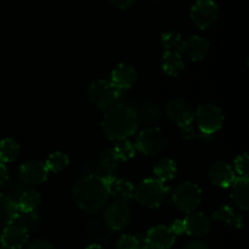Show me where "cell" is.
<instances>
[{"instance_id":"obj_8","label":"cell","mask_w":249,"mask_h":249,"mask_svg":"<svg viewBox=\"0 0 249 249\" xmlns=\"http://www.w3.org/2000/svg\"><path fill=\"white\" fill-rule=\"evenodd\" d=\"M224 119L223 109L212 102L202 104L195 111V121L203 135H213L220 130Z\"/></svg>"},{"instance_id":"obj_11","label":"cell","mask_w":249,"mask_h":249,"mask_svg":"<svg viewBox=\"0 0 249 249\" xmlns=\"http://www.w3.org/2000/svg\"><path fill=\"white\" fill-rule=\"evenodd\" d=\"M18 177L26 185H40L48 180L49 172L43 162L29 160L22 163L18 169Z\"/></svg>"},{"instance_id":"obj_40","label":"cell","mask_w":249,"mask_h":249,"mask_svg":"<svg viewBox=\"0 0 249 249\" xmlns=\"http://www.w3.org/2000/svg\"><path fill=\"white\" fill-rule=\"evenodd\" d=\"M141 249H150V248H147V247H145V248H141Z\"/></svg>"},{"instance_id":"obj_25","label":"cell","mask_w":249,"mask_h":249,"mask_svg":"<svg viewBox=\"0 0 249 249\" xmlns=\"http://www.w3.org/2000/svg\"><path fill=\"white\" fill-rule=\"evenodd\" d=\"M21 146L15 139L4 138L0 140V162L6 163L14 162L19 155Z\"/></svg>"},{"instance_id":"obj_21","label":"cell","mask_w":249,"mask_h":249,"mask_svg":"<svg viewBox=\"0 0 249 249\" xmlns=\"http://www.w3.org/2000/svg\"><path fill=\"white\" fill-rule=\"evenodd\" d=\"M18 215L16 199L5 194H0V229H5L6 226L15 223Z\"/></svg>"},{"instance_id":"obj_15","label":"cell","mask_w":249,"mask_h":249,"mask_svg":"<svg viewBox=\"0 0 249 249\" xmlns=\"http://www.w3.org/2000/svg\"><path fill=\"white\" fill-rule=\"evenodd\" d=\"M184 224L185 233L196 238L209 235L212 230L211 218L202 212H194L191 214H187L186 218L184 219Z\"/></svg>"},{"instance_id":"obj_1","label":"cell","mask_w":249,"mask_h":249,"mask_svg":"<svg viewBox=\"0 0 249 249\" xmlns=\"http://www.w3.org/2000/svg\"><path fill=\"white\" fill-rule=\"evenodd\" d=\"M72 198L80 211L94 214L102 211L108 203L109 191L104 178L87 175L78 179L73 185Z\"/></svg>"},{"instance_id":"obj_13","label":"cell","mask_w":249,"mask_h":249,"mask_svg":"<svg viewBox=\"0 0 249 249\" xmlns=\"http://www.w3.org/2000/svg\"><path fill=\"white\" fill-rule=\"evenodd\" d=\"M209 49H211V45L206 38L194 36L182 41L179 53H181L182 57H186L190 61L197 62V61H202L207 57Z\"/></svg>"},{"instance_id":"obj_33","label":"cell","mask_w":249,"mask_h":249,"mask_svg":"<svg viewBox=\"0 0 249 249\" xmlns=\"http://www.w3.org/2000/svg\"><path fill=\"white\" fill-rule=\"evenodd\" d=\"M117 165H118V162H117V160L113 158L111 151H108V152L104 156V158H102L101 168L107 173L106 175H109L113 173V170L116 169Z\"/></svg>"},{"instance_id":"obj_26","label":"cell","mask_w":249,"mask_h":249,"mask_svg":"<svg viewBox=\"0 0 249 249\" xmlns=\"http://www.w3.org/2000/svg\"><path fill=\"white\" fill-rule=\"evenodd\" d=\"M109 231L111 230L105 225L104 221H90L85 226V235H87V237L91 241V243H96V245H100L102 241L107 240Z\"/></svg>"},{"instance_id":"obj_23","label":"cell","mask_w":249,"mask_h":249,"mask_svg":"<svg viewBox=\"0 0 249 249\" xmlns=\"http://www.w3.org/2000/svg\"><path fill=\"white\" fill-rule=\"evenodd\" d=\"M19 213H33L36 212L41 203V195L36 190H26L16 199Z\"/></svg>"},{"instance_id":"obj_39","label":"cell","mask_w":249,"mask_h":249,"mask_svg":"<svg viewBox=\"0 0 249 249\" xmlns=\"http://www.w3.org/2000/svg\"><path fill=\"white\" fill-rule=\"evenodd\" d=\"M85 249H105L101 245H96V243H90Z\"/></svg>"},{"instance_id":"obj_3","label":"cell","mask_w":249,"mask_h":249,"mask_svg":"<svg viewBox=\"0 0 249 249\" xmlns=\"http://www.w3.org/2000/svg\"><path fill=\"white\" fill-rule=\"evenodd\" d=\"M165 114L175 125L179 126L182 139L191 140L196 138L194 126L195 111L189 102L182 99L170 100L165 105Z\"/></svg>"},{"instance_id":"obj_31","label":"cell","mask_w":249,"mask_h":249,"mask_svg":"<svg viewBox=\"0 0 249 249\" xmlns=\"http://www.w3.org/2000/svg\"><path fill=\"white\" fill-rule=\"evenodd\" d=\"M15 223L24 228L29 232V230L34 229V226H36V224L39 223V216L36 212H33V213H19L18 212Z\"/></svg>"},{"instance_id":"obj_4","label":"cell","mask_w":249,"mask_h":249,"mask_svg":"<svg viewBox=\"0 0 249 249\" xmlns=\"http://www.w3.org/2000/svg\"><path fill=\"white\" fill-rule=\"evenodd\" d=\"M169 194V187L164 182L147 178L138 184L134 190V199L148 209H155L162 206L165 197Z\"/></svg>"},{"instance_id":"obj_18","label":"cell","mask_w":249,"mask_h":249,"mask_svg":"<svg viewBox=\"0 0 249 249\" xmlns=\"http://www.w3.org/2000/svg\"><path fill=\"white\" fill-rule=\"evenodd\" d=\"M29 232L17 224H11L2 230L0 242L5 249H21L28 242Z\"/></svg>"},{"instance_id":"obj_16","label":"cell","mask_w":249,"mask_h":249,"mask_svg":"<svg viewBox=\"0 0 249 249\" xmlns=\"http://www.w3.org/2000/svg\"><path fill=\"white\" fill-rule=\"evenodd\" d=\"M111 82L121 91L130 89L138 82V71L129 63H118L111 73Z\"/></svg>"},{"instance_id":"obj_10","label":"cell","mask_w":249,"mask_h":249,"mask_svg":"<svg viewBox=\"0 0 249 249\" xmlns=\"http://www.w3.org/2000/svg\"><path fill=\"white\" fill-rule=\"evenodd\" d=\"M131 211L123 202L111 203L104 213V223L111 231H122L130 224Z\"/></svg>"},{"instance_id":"obj_5","label":"cell","mask_w":249,"mask_h":249,"mask_svg":"<svg viewBox=\"0 0 249 249\" xmlns=\"http://www.w3.org/2000/svg\"><path fill=\"white\" fill-rule=\"evenodd\" d=\"M88 99L101 111H107L117 104L122 91L112 84L111 80L99 79L92 82L88 88Z\"/></svg>"},{"instance_id":"obj_37","label":"cell","mask_w":249,"mask_h":249,"mask_svg":"<svg viewBox=\"0 0 249 249\" xmlns=\"http://www.w3.org/2000/svg\"><path fill=\"white\" fill-rule=\"evenodd\" d=\"M181 249H209L208 245L201 240H194L187 242Z\"/></svg>"},{"instance_id":"obj_20","label":"cell","mask_w":249,"mask_h":249,"mask_svg":"<svg viewBox=\"0 0 249 249\" xmlns=\"http://www.w3.org/2000/svg\"><path fill=\"white\" fill-rule=\"evenodd\" d=\"M212 220L220 221L233 229H242L245 225V219L242 214L238 213L231 206H221L212 214Z\"/></svg>"},{"instance_id":"obj_7","label":"cell","mask_w":249,"mask_h":249,"mask_svg":"<svg viewBox=\"0 0 249 249\" xmlns=\"http://www.w3.org/2000/svg\"><path fill=\"white\" fill-rule=\"evenodd\" d=\"M138 152L145 156H157L168 145V135L163 129L158 126L143 129L136 136L134 142Z\"/></svg>"},{"instance_id":"obj_35","label":"cell","mask_w":249,"mask_h":249,"mask_svg":"<svg viewBox=\"0 0 249 249\" xmlns=\"http://www.w3.org/2000/svg\"><path fill=\"white\" fill-rule=\"evenodd\" d=\"M170 230L173 231L175 236H180L182 233H185V224H184V219H177L172 223V225L169 226Z\"/></svg>"},{"instance_id":"obj_34","label":"cell","mask_w":249,"mask_h":249,"mask_svg":"<svg viewBox=\"0 0 249 249\" xmlns=\"http://www.w3.org/2000/svg\"><path fill=\"white\" fill-rule=\"evenodd\" d=\"M27 249H55L53 245L46 240H36L28 246Z\"/></svg>"},{"instance_id":"obj_17","label":"cell","mask_w":249,"mask_h":249,"mask_svg":"<svg viewBox=\"0 0 249 249\" xmlns=\"http://www.w3.org/2000/svg\"><path fill=\"white\" fill-rule=\"evenodd\" d=\"M208 178L214 186L229 189L235 181L236 177L233 168L226 162H215L208 170Z\"/></svg>"},{"instance_id":"obj_9","label":"cell","mask_w":249,"mask_h":249,"mask_svg":"<svg viewBox=\"0 0 249 249\" xmlns=\"http://www.w3.org/2000/svg\"><path fill=\"white\" fill-rule=\"evenodd\" d=\"M190 18L197 28H209L218 18V5L214 0H197L190 10Z\"/></svg>"},{"instance_id":"obj_30","label":"cell","mask_w":249,"mask_h":249,"mask_svg":"<svg viewBox=\"0 0 249 249\" xmlns=\"http://www.w3.org/2000/svg\"><path fill=\"white\" fill-rule=\"evenodd\" d=\"M233 172L238 178H247L249 179V157L247 153L238 155L233 160Z\"/></svg>"},{"instance_id":"obj_38","label":"cell","mask_w":249,"mask_h":249,"mask_svg":"<svg viewBox=\"0 0 249 249\" xmlns=\"http://www.w3.org/2000/svg\"><path fill=\"white\" fill-rule=\"evenodd\" d=\"M7 180H9V170L4 163L0 162V189L6 184Z\"/></svg>"},{"instance_id":"obj_6","label":"cell","mask_w":249,"mask_h":249,"mask_svg":"<svg viewBox=\"0 0 249 249\" xmlns=\"http://www.w3.org/2000/svg\"><path fill=\"white\" fill-rule=\"evenodd\" d=\"M172 201L175 208L181 213H194L202 202L201 187L191 181L181 182L173 191Z\"/></svg>"},{"instance_id":"obj_29","label":"cell","mask_w":249,"mask_h":249,"mask_svg":"<svg viewBox=\"0 0 249 249\" xmlns=\"http://www.w3.org/2000/svg\"><path fill=\"white\" fill-rule=\"evenodd\" d=\"M182 41L181 34L178 32L167 31L160 36V45L165 51H180Z\"/></svg>"},{"instance_id":"obj_12","label":"cell","mask_w":249,"mask_h":249,"mask_svg":"<svg viewBox=\"0 0 249 249\" xmlns=\"http://www.w3.org/2000/svg\"><path fill=\"white\" fill-rule=\"evenodd\" d=\"M177 241L168 225H157L147 231L145 237L146 247L150 249H170Z\"/></svg>"},{"instance_id":"obj_27","label":"cell","mask_w":249,"mask_h":249,"mask_svg":"<svg viewBox=\"0 0 249 249\" xmlns=\"http://www.w3.org/2000/svg\"><path fill=\"white\" fill-rule=\"evenodd\" d=\"M112 156H113L114 160L117 162H126V160H131V158L135 157L136 148L134 142L129 140H123L118 141V142L114 145V147L111 150Z\"/></svg>"},{"instance_id":"obj_28","label":"cell","mask_w":249,"mask_h":249,"mask_svg":"<svg viewBox=\"0 0 249 249\" xmlns=\"http://www.w3.org/2000/svg\"><path fill=\"white\" fill-rule=\"evenodd\" d=\"M45 167L49 173H60L65 170L70 164V157L67 153L56 151L49 155V157L45 160Z\"/></svg>"},{"instance_id":"obj_14","label":"cell","mask_w":249,"mask_h":249,"mask_svg":"<svg viewBox=\"0 0 249 249\" xmlns=\"http://www.w3.org/2000/svg\"><path fill=\"white\" fill-rule=\"evenodd\" d=\"M102 178H104L105 182L108 187L109 196H113L117 199V202L128 203L131 199H134L135 186L133 185V182L126 179H119V178L114 177L113 174L105 175Z\"/></svg>"},{"instance_id":"obj_36","label":"cell","mask_w":249,"mask_h":249,"mask_svg":"<svg viewBox=\"0 0 249 249\" xmlns=\"http://www.w3.org/2000/svg\"><path fill=\"white\" fill-rule=\"evenodd\" d=\"M112 5L114 7L119 10H126V9H130L134 4L136 2V0H111Z\"/></svg>"},{"instance_id":"obj_24","label":"cell","mask_w":249,"mask_h":249,"mask_svg":"<svg viewBox=\"0 0 249 249\" xmlns=\"http://www.w3.org/2000/svg\"><path fill=\"white\" fill-rule=\"evenodd\" d=\"M178 172V164L172 158H162L153 168V174L155 179L160 180L162 182L172 181L175 178Z\"/></svg>"},{"instance_id":"obj_32","label":"cell","mask_w":249,"mask_h":249,"mask_svg":"<svg viewBox=\"0 0 249 249\" xmlns=\"http://www.w3.org/2000/svg\"><path fill=\"white\" fill-rule=\"evenodd\" d=\"M116 249H141L140 241L133 235H123L117 240Z\"/></svg>"},{"instance_id":"obj_2","label":"cell","mask_w":249,"mask_h":249,"mask_svg":"<svg viewBox=\"0 0 249 249\" xmlns=\"http://www.w3.org/2000/svg\"><path fill=\"white\" fill-rule=\"evenodd\" d=\"M139 126V114L133 107L116 104L107 109L101 121V129L111 141L128 140L136 133Z\"/></svg>"},{"instance_id":"obj_22","label":"cell","mask_w":249,"mask_h":249,"mask_svg":"<svg viewBox=\"0 0 249 249\" xmlns=\"http://www.w3.org/2000/svg\"><path fill=\"white\" fill-rule=\"evenodd\" d=\"M185 61L179 51H164L162 56V70L169 77H177L182 72Z\"/></svg>"},{"instance_id":"obj_41","label":"cell","mask_w":249,"mask_h":249,"mask_svg":"<svg viewBox=\"0 0 249 249\" xmlns=\"http://www.w3.org/2000/svg\"><path fill=\"white\" fill-rule=\"evenodd\" d=\"M0 249H5V248H0Z\"/></svg>"},{"instance_id":"obj_19","label":"cell","mask_w":249,"mask_h":249,"mask_svg":"<svg viewBox=\"0 0 249 249\" xmlns=\"http://www.w3.org/2000/svg\"><path fill=\"white\" fill-rule=\"evenodd\" d=\"M231 198L233 203L243 212L249 209V179L247 178H236L230 186Z\"/></svg>"}]
</instances>
